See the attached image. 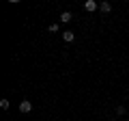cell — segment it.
<instances>
[{
	"instance_id": "6da1fadb",
	"label": "cell",
	"mask_w": 129,
	"mask_h": 121,
	"mask_svg": "<svg viewBox=\"0 0 129 121\" xmlns=\"http://www.w3.org/2000/svg\"><path fill=\"white\" fill-rule=\"evenodd\" d=\"M30 110H32V104L28 102V99H22V102H19V112H24V115H28Z\"/></svg>"
},
{
	"instance_id": "7a4b0ae2",
	"label": "cell",
	"mask_w": 129,
	"mask_h": 121,
	"mask_svg": "<svg viewBox=\"0 0 129 121\" xmlns=\"http://www.w3.org/2000/svg\"><path fill=\"white\" fill-rule=\"evenodd\" d=\"M84 9L92 13V11H97V9H99V2H95V0H86V2H84Z\"/></svg>"
},
{
	"instance_id": "3957f363",
	"label": "cell",
	"mask_w": 129,
	"mask_h": 121,
	"mask_svg": "<svg viewBox=\"0 0 129 121\" xmlns=\"http://www.w3.org/2000/svg\"><path fill=\"white\" fill-rule=\"evenodd\" d=\"M71 19H73V15H71V11H62V13H60V22H62V24H69Z\"/></svg>"
},
{
	"instance_id": "277c9868",
	"label": "cell",
	"mask_w": 129,
	"mask_h": 121,
	"mask_svg": "<svg viewBox=\"0 0 129 121\" xmlns=\"http://www.w3.org/2000/svg\"><path fill=\"white\" fill-rule=\"evenodd\" d=\"M99 11H101V13H110V11H112V5L103 0V2H99Z\"/></svg>"
},
{
	"instance_id": "5b68a950",
	"label": "cell",
	"mask_w": 129,
	"mask_h": 121,
	"mask_svg": "<svg viewBox=\"0 0 129 121\" xmlns=\"http://www.w3.org/2000/svg\"><path fill=\"white\" fill-rule=\"evenodd\" d=\"M62 39H64V43H71L75 39V33H71V30H64L62 33Z\"/></svg>"
},
{
	"instance_id": "8992f818",
	"label": "cell",
	"mask_w": 129,
	"mask_h": 121,
	"mask_svg": "<svg viewBox=\"0 0 129 121\" xmlns=\"http://www.w3.org/2000/svg\"><path fill=\"white\" fill-rule=\"evenodd\" d=\"M9 106H11V102H9L7 97H5V99H0V108H2V110H7Z\"/></svg>"
},
{
	"instance_id": "52a82bcc",
	"label": "cell",
	"mask_w": 129,
	"mask_h": 121,
	"mask_svg": "<svg viewBox=\"0 0 129 121\" xmlns=\"http://www.w3.org/2000/svg\"><path fill=\"white\" fill-rule=\"evenodd\" d=\"M125 112H127V110H125V106H116V115H118V117H123Z\"/></svg>"
},
{
	"instance_id": "ba28073f",
	"label": "cell",
	"mask_w": 129,
	"mask_h": 121,
	"mask_svg": "<svg viewBox=\"0 0 129 121\" xmlns=\"http://www.w3.org/2000/svg\"><path fill=\"white\" fill-rule=\"evenodd\" d=\"M47 30H50V33H58V24H50Z\"/></svg>"
},
{
	"instance_id": "9c48e42d",
	"label": "cell",
	"mask_w": 129,
	"mask_h": 121,
	"mask_svg": "<svg viewBox=\"0 0 129 121\" xmlns=\"http://www.w3.org/2000/svg\"><path fill=\"white\" fill-rule=\"evenodd\" d=\"M127 91H129V87H127Z\"/></svg>"
}]
</instances>
